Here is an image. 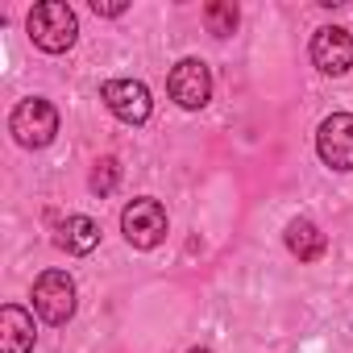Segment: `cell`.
<instances>
[{
    "label": "cell",
    "instance_id": "cell-6",
    "mask_svg": "<svg viewBox=\"0 0 353 353\" xmlns=\"http://www.w3.org/2000/svg\"><path fill=\"white\" fill-rule=\"evenodd\" d=\"M100 100H104V108H108L117 121H125V125H145V121H150V108H154L150 88H145L141 79H108V83L100 88Z\"/></svg>",
    "mask_w": 353,
    "mask_h": 353
},
{
    "label": "cell",
    "instance_id": "cell-11",
    "mask_svg": "<svg viewBox=\"0 0 353 353\" xmlns=\"http://www.w3.org/2000/svg\"><path fill=\"white\" fill-rule=\"evenodd\" d=\"M59 250H67V254H75V258H83V254H92L96 245H100V225L92 221V216H67L63 225H59Z\"/></svg>",
    "mask_w": 353,
    "mask_h": 353
},
{
    "label": "cell",
    "instance_id": "cell-12",
    "mask_svg": "<svg viewBox=\"0 0 353 353\" xmlns=\"http://www.w3.org/2000/svg\"><path fill=\"white\" fill-rule=\"evenodd\" d=\"M204 26H208V34L229 38L237 30V5L233 0H212V5H204Z\"/></svg>",
    "mask_w": 353,
    "mask_h": 353
},
{
    "label": "cell",
    "instance_id": "cell-5",
    "mask_svg": "<svg viewBox=\"0 0 353 353\" xmlns=\"http://www.w3.org/2000/svg\"><path fill=\"white\" fill-rule=\"evenodd\" d=\"M34 312L46 324H67L75 316V283L67 270H42L34 283Z\"/></svg>",
    "mask_w": 353,
    "mask_h": 353
},
{
    "label": "cell",
    "instance_id": "cell-3",
    "mask_svg": "<svg viewBox=\"0 0 353 353\" xmlns=\"http://www.w3.org/2000/svg\"><path fill=\"white\" fill-rule=\"evenodd\" d=\"M166 92L170 100L188 108V112H200L208 100H212V71L204 59H179L170 67V79H166Z\"/></svg>",
    "mask_w": 353,
    "mask_h": 353
},
{
    "label": "cell",
    "instance_id": "cell-8",
    "mask_svg": "<svg viewBox=\"0 0 353 353\" xmlns=\"http://www.w3.org/2000/svg\"><path fill=\"white\" fill-rule=\"evenodd\" d=\"M312 63L324 75H345L353 67V38H349V30H341V26L316 30V38H312Z\"/></svg>",
    "mask_w": 353,
    "mask_h": 353
},
{
    "label": "cell",
    "instance_id": "cell-13",
    "mask_svg": "<svg viewBox=\"0 0 353 353\" xmlns=\"http://www.w3.org/2000/svg\"><path fill=\"white\" fill-rule=\"evenodd\" d=\"M117 183H121V162H117L112 154H104V158L92 166V179H88V188H92L96 196H112V192H117Z\"/></svg>",
    "mask_w": 353,
    "mask_h": 353
},
{
    "label": "cell",
    "instance_id": "cell-14",
    "mask_svg": "<svg viewBox=\"0 0 353 353\" xmlns=\"http://www.w3.org/2000/svg\"><path fill=\"white\" fill-rule=\"evenodd\" d=\"M92 9H96L100 17H121V13L129 9V0H92Z\"/></svg>",
    "mask_w": 353,
    "mask_h": 353
},
{
    "label": "cell",
    "instance_id": "cell-4",
    "mask_svg": "<svg viewBox=\"0 0 353 353\" xmlns=\"http://www.w3.org/2000/svg\"><path fill=\"white\" fill-rule=\"evenodd\" d=\"M121 233H125V241H129L133 250H154V245H162V237H166V208H162L158 200H150V196L125 204V212H121Z\"/></svg>",
    "mask_w": 353,
    "mask_h": 353
},
{
    "label": "cell",
    "instance_id": "cell-15",
    "mask_svg": "<svg viewBox=\"0 0 353 353\" xmlns=\"http://www.w3.org/2000/svg\"><path fill=\"white\" fill-rule=\"evenodd\" d=\"M192 353H212V349H192Z\"/></svg>",
    "mask_w": 353,
    "mask_h": 353
},
{
    "label": "cell",
    "instance_id": "cell-1",
    "mask_svg": "<svg viewBox=\"0 0 353 353\" xmlns=\"http://www.w3.org/2000/svg\"><path fill=\"white\" fill-rule=\"evenodd\" d=\"M26 30H30L34 46H38V50H46V54H63V50H71V46H75V38H79L75 9H71V5H63V0H42V5H34V9H30V21H26Z\"/></svg>",
    "mask_w": 353,
    "mask_h": 353
},
{
    "label": "cell",
    "instance_id": "cell-7",
    "mask_svg": "<svg viewBox=\"0 0 353 353\" xmlns=\"http://www.w3.org/2000/svg\"><path fill=\"white\" fill-rule=\"evenodd\" d=\"M316 154L328 170H353V112H332L320 121Z\"/></svg>",
    "mask_w": 353,
    "mask_h": 353
},
{
    "label": "cell",
    "instance_id": "cell-9",
    "mask_svg": "<svg viewBox=\"0 0 353 353\" xmlns=\"http://www.w3.org/2000/svg\"><path fill=\"white\" fill-rule=\"evenodd\" d=\"M34 316L21 303L0 307V353H30L34 349Z\"/></svg>",
    "mask_w": 353,
    "mask_h": 353
},
{
    "label": "cell",
    "instance_id": "cell-2",
    "mask_svg": "<svg viewBox=\"0 0 353 353\" xmlns=\"http://www.w3.org/2000/svg\"><path fill=\"white\" fill-rule=\"evenodd\" d=\"M9 133L17 137V145L42 150V145H50L59 137V108L50 100H42V96H30L9 112Z\"/></svg>",
    "mask_w": 353,
    "mask_h": 353
},
{
    "label": "cell",
    "instance_id": "cell-10",
    "mask_svg": "<svg viewBox=\"0 0 353 353\" xmlns=\"http://www.w3.org/2000/svg\"><path fill=\"white\" fill-rule=\"evenodd\" d=\"M287 250H291L299 262H320V258H324V250H328V237L320 233V225H316V221L295 216V221L287 225Z\"/></svg>",
    "mask_w": 353,
    "mask_h": 353
}]
</instances>
